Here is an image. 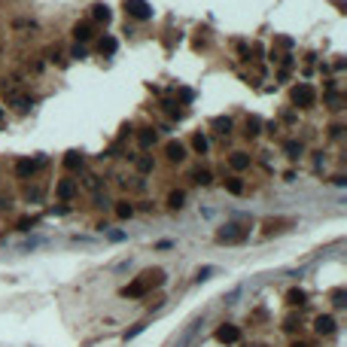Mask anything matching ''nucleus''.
Returning a JSON list of instances; mask_svg holds the SVG:
<instances>
[{
  "mask_svg": "<svg viewBox=\"0 0 347 347\" xmlns=\"http://www.w3.org/2000/svg\"><path fill=\"white\" fill-rule=\"evenodd\" d=\"M162 283H165V271H159V268H156V271H146L140 280L128 283V286L122 289V295H125V298H140V295H146L152 286H162Z\"/></svg>",
  "mask_w": 347,
  "mask_h": 347,
  "instance_id": "f257e3e1",
  "label": "nucleus"
},
{
  "mask_svg": "<svg viewBox=\"0 0 347 347\" xmlns=\"http://www.w3.org/2000/svg\"><path fill=\"white\" fill-rule=\"evenodd\" d=\"M244 238H247V231H244L241 225H225L219 235H216L219 244H238V241H244Z\"/></svg>",
  "mask_w": 347,
  "mask_h": 347,
  "instance_id": "f03ea898",
  "label": "nucleus"
},
{
  "mask_svg": "<svg viewBox=\"0 0 347 347\" xmlns=\"http://www.w3.org/2000/svg\"><path fill=\"white\" fill-rule=\"evenodd\" d=\"M125 10H128V16H134V19H140V22L152 19V10H149L146 0H125Z\"/></svg>",
  "mask_w": 347,
  "mask_h": 347,
  "instance_id": "7ed1b4c3",
  "label": "nucleus"
},
{
  "mask_svg": "<svg viewBox=\"0 0 347 347\" xmlns=\"http://www.w3.org/2000/svg\"><path fill=\"white\" fill-rule=\"evenodd\" d=\"M216 338H219L222 344H238V341H241V329L225 323V326H219V329H216Z\"/></svg>",
  "mask_w": 347,
  "mask_h": 347,
  "instance_id": "20e7f679",
  "label": "nucleus"
},
{
  "mask_svg": "<svg viewBox=\"0 0 347 347\" xmlns=\"http://www.w3.org/2000/svg\"><path fill=\"white\" fill-rule=\"evenodd\" d=\"M292 101H295L298 107H311V104H314V92H311V86H298V89L292 92Z\"/></svg>",
  "mask_w": 347,
  "mask_h": 347,
  "instance_id": "39448f33",
  "label": "nucleus"
},
{
  "mask_svg": "<svg viewBox=\"0 0 347 347\" xmlns=\"http://www.w3.org/2000/svg\"><path fill=\"white\" fill-rule=\"evenodd\" d=\"M314 329H317L320 335H332V332H335V320H332V317H317V320H314Z\"/></svg>",
  "mask_w": 347,
  "mask_h": 347,
  "instance_id": "423d86ee",
  "label": "nucleus"
},
{
  "mask_svg": "<svg viewBox=\"0 0 347 347\" xmlns=\"http://www.w3.org/2000/svg\"><path fill=\"white\" fill-rule=\"evenodd\" d=\"M73 192H76V186H73V180H61L58 183V198H73Z\"/></svg>",
  "mask_w": 347,
  "mask_h": 347,
  "instance_id": "0eeeda50",
  "label": "nucleus"
},
{
  "mask_svg": "<svg viewBox=\"0 0 347 347\" xmlns=\"http://www.w3.org/2000/svg\"><path fill=\"white\" fill-rule=\"evenodd\" d=\"M168 159H171V162H183V159H186V149H183L180 143H168Z\"/></svg>",
  "mask_w": 347,
  "mask_h": 347,
  "instance_id": "6e6552de",
  "label": "nucleus"
},
{
  "mask_svg": "<svg viewBox=\"0 0 347 347\" xmlns=\"http://www.w3.org/2000/svg\"><path fill=\"white\" fill-rule=\"evenodd\" d=\"M250 165V159H247V152H235V156H231V168L235 171H244Z\"/></svg>",
  "mask_w": 347,
  "mask_h": 347,
  "instance_id": "1a4fd4ad",
  "label": "nucleus"
},
{
  "mask_svg": "<svg viewBox=\"0 0 347 347\" xmlns=\"http://www.w3.org/2000/svg\"><path fill=\"white\" fill-rule=\"evenodd\" d=\"M73 37H76V40H89L92 28H89V25H76V28H73Z\"/></svg>",
  "mask_w": 347,
  "mask_h": 347,
  "instance_id": "9d476101",
  "label": "nucleus"
},
{
  "mask_svg": "<svg viewBox=\"0 0 347 347\" xmlns=\"http://www.w3.org/2000/svg\"><path fill=\"white\" fill-rule=\"evenodd\" d=\"M92 10H95V13H92V16H95V19H98V22H104V25H107V22H110V10H107V7H101V4H98V7H92Z\"/></svg>",
  "mask_w": 347,
  "mask_h": 347,
  "instance_id": "9b49d317",
  "label": "nucleus"
},
{
  "mask_svg": "<svg viewBox=\"0 0 347 347\" xmlns=\"http://www.w3.org/2000/svg\"><path fill=\"white\" fill-rule=\"evenodd\" d=\"M183 201H186L183 192H171V198H168V204H171V207H177V210H180V207H183Z\"/></svg>",
  "mask_w": 347,
  "mask_h": 347,
  "instance_id": "f8f14e48",
  "label": "nucleus"
},
{
  "mask_svg": "<svg viewBox=\"0 0 347 347\" xmlns=\"http://www.w3.org/2000/svg\"><path fill=\"white\" fill-rule=\"evenodd\" d=\"M101 52H104V55H113V52H116V40H113V37L101 40Z\"/></svg>",
  "mask_w": 347,
  "mask_h": 347,
  "instance_id": "ddd939ff",
  "label": "nucleus"
},
{
  "mask_svg": "<svg viewBox=\"0 0 347 347\" xmlns=\"http://www.w3.org/2000/svg\"><path fill=\"white\" fill-rule=\"evenodd\" d=\"M192 146H195V152H207V137H204V134H195Z\"/></svg>",
  "mask_w": 347,
  "mask_h": 347,
  "instance_id": "4468645a",
  "label": "nucleus"
},
{
  "mask_svg": "<svg viewBox=\"0 0 347 347\" xmlns=\"http://www.w3.org/2000/svg\"><path fill=\"white\" fill-rule=\"evenodd\" d=\"M116 213H119V216H122V219H128V216H131V213H134V207H131V204H128V201H119V207H116Z\"/></svg>",
  "mask_w": 347,
  "mask_h": 347,
  "instance_id": "2eb2a0df",
  "label": "nucleus"
},
{
  "mask_svg": "<svg viewBox=\"0 0 347 347\" xmlns=\"http://www.w3.org/2000/svg\"><path fill=\"white\" fill-rule=\"evenodd\" d=\"M286 152H289V159H298V156H301V143L289 140V143H286Z\"/></svg>",
  "mask_w": 347,
  "mask_h": 347,
  "instance_id": "dca6fc26",
  "label": "nucleus"
},
{
  "mask_svg": "<svg viewBox=\"0 0 347 347\" xmlns=\"http://www.w3.org/2000/svg\"><path fill=\"white\" fill-rule=\"evenodd\" d=\"M40 162H19V174H34Z\"/></svg>",
  "mask_w": 347,
  "mask_h": 347,
  "instance_id": "f3484780",
  "label": "nucleus"
},
{
  "mask_svg": "<svg viewBox=\"0 0 347 347\" xmlns=\"http://www.w3.org/2000/svg\"><path fill=\"white\" fill-rule=\"evenodd\" d=\"M286 298H289V304H304V292H301V289H292Z\"/></svg>",
  "mask_w": 347,
  "mask_h": 347,
  "instance_id": "a211bd4d",
  "label": "nucleus"
},
{
  "mask_svg": "<svg viewBox=\"0 0 347 347\" xmlns=\"http://www.w3.org/2000/svg\"><path fill=\"white\" fill-rule=\"evenodd\" d=\"M140 143H143V146H152V143H156V131H149V128H146V131L140 134Z\"/></svg>",
  "mask_w": 347,
  "mask_h": 347,
  "instance_id": "6ab92c4d",
  "label": "nucleus"
},
{
  "mask_svg": "<svg viewBox=\"0 0 347 347\" xmlns=\"http://www.w3.org/2000/svg\"><path fill=\"white\" fill-rule=\"evenodd\" d=\"M225 189H228V192H235V195H241V192H244L241 180H228V183H225Z\"/></svg>",
  "mask_w": 347,
  "mask_h": 347,
  "instance_id": "aec40b11",
  "label": "nucleus"
},
{
  "mask_svg": "<svg viewBox=\"0 0 347 347\" xmlns=\"http://www.w3.org/2000/svg\"><path fill=\"white\" fill-rule=\"evenodd\" d=\"M64 162H67V168H80V165H83V159L76 156V152H70V156H67Z\"/></svg>",
  "mask_w": 347,
  "mask_h": 347,
  "instance_id": "412c9836",
  "label": "nucleus"
},
{
  "mask_svg": "<svg viewBox=\"0 0 347 347\" xmlns=\"http://www.w3.org/2000/svg\"><path fill=\"white\" fill-rule=\"evenodd\" d=\"M195 183H198V186H207V183H210V174H207V171H195Z\"/></svg>",
  "mask_w": 347,
  "mask_h": 347,
  "instance_id": "4be33fe9",
  "label": "nucleus"
},
{
  "mask_svg": "<svg viewBox=\"0 0 347 347\" xmlns=\"http://www.w3.org/2000/svg\"><path fill=\"white\" fill-rule=\"evenodd\" d=\"M247 134H250V137L259 134V119H250V122H247Z\"/></svg>",
  "mask_w": 347,
  "mask_h": 347,
  "instance_id": "5701e85b",
  "label": "nucleus"
},
{
  "mask_svg": "<svg viewBox=\"0 0 347 347\" xmlns=\"http://www.w3.org/2000/svg\"><path fill=\"white\" fill-rule=\"evenodd\" d=\"M292 347H304V344H292Z\"/></svg>",
  "mask_w": 347,
  "mask_h": 347,
  "instance_id": "b1692460",
  "label": "nucleus"
}]
</instances>
